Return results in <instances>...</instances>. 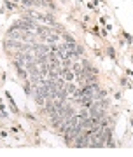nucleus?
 <instances>
[{"label": "nucleus", "mask_w": 133, "mask_h": 157, "mask_svg": "<svg viewBox=\"0 0 133 157\" xmlns=\"http://www.w3.org/2000/svg\"><path fill=\"white\" fill-rule=\"evenodd\" d=\"M83 129H84L83 121L79 119V121H77L75 124H74L72 128L66 129V131H65V140H66V141H68V140H75V138H77V136L81 135V131H83Z\"/></svg>", "instance_id": "nucleus-1"}, {"label": "nucleus", "mask_w": 133, "mask_h": 157, "mask_svg": "<svg viewBox=\"0 0 133 157\" xmlns=\"http://www.w3.org/2000/svg\"><path fill=\"white\" fill-rule=\"evenodd\" d=\"M75 140H77L75 143H74L75 147H88L89 145V141H88V138H86V135H84V136H77Z\"/></svg>", "instance_id": "nucleus-2"}, {"label": "nucleus", "mask_w": 133, "mask_h": 157, "mask_svg": "<svg viewBox=\"0 0 133 157\" xmlns=\"http://www.w3.org/2000/svg\"><path fill=\"white\" fill-rule=\"evenodd\" d=\"M109 56H111V58H116V56H114V49H112V47H109Z\"/></svg>", "instance_id": "nucleus-3"}]
</instances>
